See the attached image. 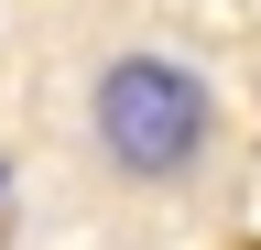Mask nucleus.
<instances>
[{
  "mask_svg": "<svg viewBox=\"0 0 261 250\" xmlns=\"http://www.w3.org/2000/svg\"><path fill=\"white\" fill-rule=\"evenodd\" d=\"M87 109H98L109 163H130V174H174V163H196V142H207V87L185 66H163V54H120Z\"/></svg>",
  "mask_w": 261,
  "mask_h": 250,
  "instance_id": "f257e3e1",
  "label": "nucleus"
}]
</instances>
